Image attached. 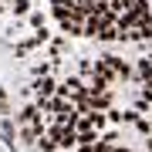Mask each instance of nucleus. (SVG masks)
<instances>
[{
    "label": "nucleus",
    "instance_id": "6",
    "mask_svg": "<svg viewBox=\"0 0 152 152\" xmlns=\"http://www.w3.org/2000/svg\"><path fill=\"white\" fill-rule=\"evenodd\" d=\"M0 98H7V88H4V85H0Z\"/></svg>",
    "mask_w": 152,
    "mask_h": 152
},
{
    "label": "nucleus",
    "instance_id": "1",
    "mask_svg": "<svg viewBox=\"0 0 152 152\" xmlns=\"http://www.w3.org/2000/svg\"><path fill=\"white\" fill-rule=\"evenodd\" d=\"M10 10H14L17 17H24V14L31 10V4H27V0H14V7H10Z\"/></svg>",
    "mask_w": 152,
    "mask_h": 152
},
{
    "label": "nucleus",
    "instance_id": "3",
    "mask_svg": "<svg viewBox=\"0 0 152 152\" xmlns=\"http://www.w3.org/2000/svg\"><path fill=\"white\" fill-rule=\"evenodd\" d=\"M135 129L142 132V135H152V122H145V118H139V122H135Z\"/></svg>",
    "mask_w": 152,
    "mask_h": 152
},
{
    "label": "nucleus",
    "instance_id": "2",
    "mask_svg": "<svg viewBox=\"0 0 152 152\" xmlns=\"http://www.w3.org/2000/svg\"><path fill=\"white\" fill-rule=\"evenodd\" d=\"M61 51H68V41L64 37H54V41H51V54H61Z\"/></svg>",
    "mask_w": 152,
    "mask_h": 152
},
{
    "label": "nucleus",
    "instance_id": "4",
    "mask_svg": "<svg viewBox=\"0 0 152 152\" xmlns=\"http://www.w3.org/2000/svg\"><path fill=\"white\" fill-rule=\"evenodd\" d=\"M31 24H34V27L41 31V27H44V14H31Z\"/></svg>",
    "mask_w": 152,
    "mask_h": 152
},
{
    "label": "nucleus",
    "instance_id": "5",
    "mask_svg": "<svg viewBox=\"0 0 152 152\" xmlns=\"http://www.w3.org/2000/svg\"><path fill=\"white\" fill-rule=\"evenodd\" d=\"M112 152H132V149H129V145H115Z\"/></svg>",
    "mask_w": 152,
    "mask_h": 152
}]
</instances>
